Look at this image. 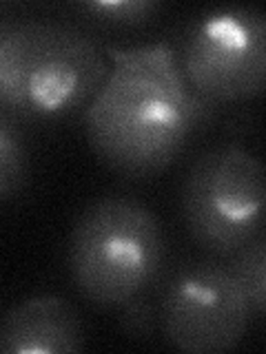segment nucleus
Wrapping results in <instances>:
<instances>
[{
  "mask_svg": "<svg viewBox=\"0 0 266 354\" xmlns=\"http://www.w3.org/2000/svg\"><path fill=\"white\" fill-rule=\"evenodd\" d=\"M107 51L114 66L85 109L87 136L109 169L147 180L182 153L215 104L186 86L171 44Z\"/></svg>",
  "mask_w": 266,
  "mask_h": 354,
  "instance_id": "1",
  "label": "nucleus"
},
{
  "mask_svg": "<svg viewBox=\"0 0 266 354\" xmlns=\"http://www.w3.org/2000/svg\"><path fill=\"white\" fill-rule=\"evenodd\" d=\"M107 73L105 49L69 22L27 20L0 40V104L16 118L49 122L87 109Z\"/></svg>",
  "mask_w": 266,
  "mask_h": 354,
  "instance_id": "2",
  "label": "nucleus"
},
{
  "mask_svg": "<svg viewBox=\"0 0 266 354\" xmlns=\"http://www.w3.org/2000/svg\"><path fill=\"white\" fill-rule=\"evenodd\" d=\"M166 263V239L149 206L127 195L89 204L69 239V272L98 308H125L147 295Z\"/></svg>",
  "mask_w": 266,
  "mask_h": 354,
  "instance_id": "3",
  "label": "nucleus"
},
{
  "mask_svg": "<svg viewBox=\"0 0 266 354\" xmlns=\"http://www.w3.org/2000/svg\"><path fill=\"white\" fill-rule=\"evenodd\" d=\"M264 166L242 147H218L197 155L180 191L182 219L191 239L215 259L264 232Z\"/></svg>",
  "mask_w": 266,
  "mask_h": 354,
  "instance_id": "4",
  "label": "nucleus"
},
{
  "mask_svg": "<svg viewBox=\"0 0 266 354\" xmlns=\"http://www.w3.org/2000/svg\"><path fill=\"white\" fill-rule=\"evenodd\" d=\"M186 86L211 104L262 93L266 80V18L255 7H224L195 18L175 53Z\"/></svg>",
  "mask_w": 266,
  "mask_h": 354,
  "instance_id": "5",
  "label": "nucleus"
},
{
  "mask_svg": "<svg viewBox=\"0 0 266 354\" xmlns=\"http://www.w3.org/2000/svg\"><path fill=\"white\" fill-rule=\"evenodd\" d=\"M160 326L188 354L229 352L247 337L253 310L227 263L195 261L173 274L160 301Z\"/></svg>",
  "mask_w": 266,
  "mask_h": 354,
  "instance_id": "6",
  "label": "nucleus"
},
{
  "mask_svg": "<svg viewBox=\"0 0 266 354\" xmlns=\"http://www.w3.org/2000/svg\"><path fill=\"white\" fill-rule=\"evenodd\" d=\"M85 348V326L62 297L40 295L14 306L0 326L5 354H69Z\"/></svg>",
  "mask_w": 266,
  "mask_h": 354,
  "instance_id": "7",
  "label": "nucleus"
},
{
  "mask_svg": "<svg viewBox=\"0 0 266 354\" xmlns=\"http://www.w3.org/2000/svg\"><path fill=\"white\" fill-rule=\"evenodd\" d=\"M31 173V153L18 118L0 104V202L16 197Z\"/></svg>",
  "mask_w": 266,
  "mask_h": 354,
  "instance_id": "8",
  "label": "nucleus"
},
{
  "mask_svg": "<svg viewBox=\"0 0 266 354\" xmlns=\"http://www.w3.org/2000/svg\"><path fill=\"white\" fill-rule=\"evenodd\" d=\"M227 266L244 290V295H247L253 317L260 319L266 308V237H264V232L233 252Z\"/></svg>",
  "mask_w": 266,
  "mask_h": 354,
  "instance_id": "9",
  "label": "nucleus"
},
{
  "mask_svg": "<svg viewBox=\"0 0 266 354\" xmlns=\"http://www.w3.org/2000/svg\"><path fill=\"white\" fill-rule=\"evenodd\" d=\"M76 9L98 25L131 29L151 22L162 5L155 0H96V3H80Z\"/></svg>",
  "mask_w": 266,
  "mask_h": 354,
  "instance_id": "10",
  "label": "nucleus"
},
{
  "mask_svg": "<svg viewBox=\"0 0 266 354\" xmlns=\"http://www.w3.org/2000/svg\"><path fill=\"white\" fill-rule=\"evenodd\" d=\"M120 310H122V328H125L131 337H138V339L151 337L155 324H158V315H155V308L147 299L140 297Z\"/></svg>",
  "mask_w": 266,
  "mask_h": 354,
  "instance_id": "11",
  "label": "nucleus"
},
{
  "mask_svg": "<svg viewBox=\"0 0 266 354\" xmlns=\"http://www.w3.org/2000/svg\"><path fill=\"white\" fill-rule=\"evenodd\" d=\"M9 31V25H5V22H0V40L5 38V33Z\"/></svg>",
  "mask_w": 266,
  "mask_h": 354,
  "instance_id": "12",
  "label": "nucleus"
}]
</instances>
